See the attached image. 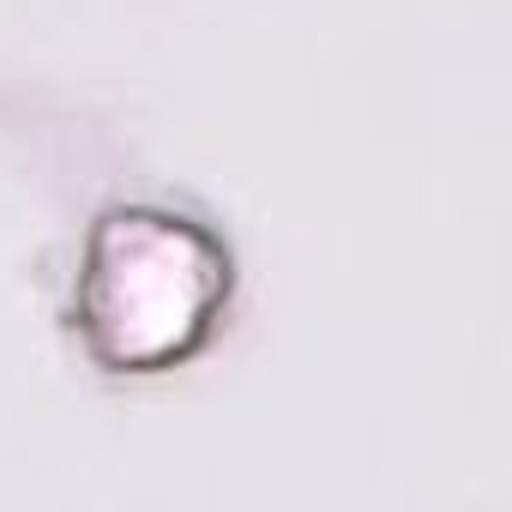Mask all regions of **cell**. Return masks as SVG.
Here are the masks:
<instances>
[{
    "label": "cell",
    "mask_w": 512,
    "mask_h": 512,
    "mask_svg": "<svg viewBox=\"0 0 512 512\" xmlns=\"http://www.w3.org/2000/svg\"><path fill=\"white\" fill-rule=\"evenodd\" d=\"M229 290L235 253L205 217L121 199L79 241L73 326L109 374H163L211 344Z\"/></svg>",
    "instance_id": "cell-1"
}]
</instances>
